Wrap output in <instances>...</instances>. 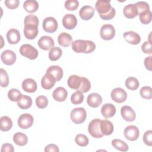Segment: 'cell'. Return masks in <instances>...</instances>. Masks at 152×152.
I'll list each match as a JSON object with an SVG mask.
<instances>
[{
	"mask_svg": "<svg viewBox=\"0 0 152 152\" xmlns=\"http://www.w3.org/2000/svg\"><path fill=\"white\" fill-rule=\"evenodd\" d=\"M95 9L104 20H112L116 14L115 9L111 6L110 1L98 0L95 4Z\"/></svg>",
	"mask_w": 152,
	"mask_h": 152,
	"instance_id": "6da1fadb",
	"label": "cell"
},
{
	"mask_svg": "<svg viewBox=\"0 0 152 152\" xmlns=\"http://www.w3.org/2000/svg\"><path fill=\"white\" fill-rule=\"evenodd\" d=\"M72 50L76 53H90L96 49L95 43L88 40H76L71 44Z\"/></svg>",
	"mask_w": 152,
	"mask_h": 152,
	"instance_id": "7a4b0ae2",
	"label": "cell"
},
{
	"mask_svg": "<svg viewBox=\"0 0 152 152\" xmlns=\"http://www.w3.org/2000/svg\"><path fill=\"white\" fill-rule=\"evenodd\" d=\"M19 51L22 56L31 60L36 59L39 54L37 50L29 44H24L21 45Z\"/></svg>",
	"mask_w": 152,
	"mask_h": 152,
	"instance_id": "3957f363",
	"label": "cell"
},
{
	"mask_svg": "<svg viewBox=\"0 0 152 152\" xmlns=\"http://www.w3.org/2000/svg\"><path fill=\"white\" fill-rule=\"evenodd\" d=\"M87 117L86 110L83 107L74 108L72 110L70 118L72 121L76 124L83 123Z\"/></svg>",
	"mask_w": 152,
	"mask_h": 152,
	"instance_id": "277c9868",
	"label": "cell"
},
{
	"mask_svg": "<svg viewBox=\"0 0 152 152\" xmlns=\"http://www.w3.org/2000/svg\"><path fill=\"white\" fill-rule=\"evenodd\" d=\"M100 121L101 120L98 118L93 119L88 124V131L89 134L94 138H100L104 135L102 133L100 130Z\"/></svg>",
	"mask_w": 152,
	"mask_h": 152,
	"instance_id": "5b68a950",
	"label": "cell"
},
{
	"mask_svg": "<svg viewBox=\"0 0 152 152\" xmlns=\"http://www.w3.org/2000/svg\"><path fill=\"white\" fill-rule=\"evenodd\" d=\"M100 34L102 39L104 40H112L115 36V29L111 24H104L100 28Z\"/></svg>",
	"mask_w": 152,
	"mask_h": 152,
	"instance_id": "8992f818",
	"label": "cell"
},
{
	"mask_svg": "<svg viewBox=\"0 0 152 152\" xmlns=\"http://www.w3.org/2000/svg\"><path fill=\"white\" fill-rule=\"evenodd\" d=\"M34 118L29 113H24L21 115L18 119V125L21 129H26L31 127L33 124Z\"/></svg>",
	"mask_w": 152,
	"mask_h": 152,
	"instance_id": "52a82bcc",
	"label": "cell"
},
{
	"mask_svg": "<svg viewBox=\"0 0 152 152\" xmlns=\"http://www.w3.org/2000/svg\"><path fill=\"white\" fill-rule=\"evenodd\" d=\"M58 22L56 20L52 17H48L43 21V28L48 33H53L58 28Z\"/></svg>",
	"mask_w": 152,
	"mask_h": 152,
	"instance_id": "ba28073f",
	"label": "cell"
},
{
	"mask_svg": "<svg viewBox=\"0 0 152 152\" xmlns=\"http://www.w3.org/2000/svg\"><path fill=\"white\" fill-rule=\"evenodd\" d=\"M110 95L112 99L118 103L124 102L127 98L126 92L120 87H117L112 90Z\"/></svg>",
	"mask_w": 152,
	"mask_h": 152,
	"instance_id": "9c48e42d",
	"label": "cell"
},
{
	"mask_svg": "<svg viewBox=\"0 0 152 152\" xmlns=\"http://www.w3.org/2000/svg\"><path fill=\"white\" fill-rule=\"evenodd\" d=\"M124 136L129 141L137 140L140 135L139 129L135 125H129L124 129Z\"/></svg>",
	"mask_w": 152,
	"mask_h": 152,
	"instance_id": "30bf717a",
	"label": "cell"
},
{
	"mask_svg": "<svg viewBox=\"0 0 152 152\" xmlns=\"http://www.w3.org/2000/svg\"><path fill=\"white\" fill-rule=\"evenodd\" d=\"M23 31L26 38L29 40L34 39L38 34V25L34 24H24Z\"/></svg>",
	"mask_w": 152,
	"mask_h": 152,
	"instance_id": "8fae6325",
	"label": "cell"
},
{
	"mask_svg": "<svg viewBox=\"0 0 152 152\" xmlns=\"http://www.w3.org/2000/svg\"><path fill=\"white\" fill-rule=\"evenodd\" d=\"M16 59V54L11 50H5L1 54V59L2 62L7 65H11L14 64Z\"/></svg>",
	"mask_w": 152,
	"mask_h": 152,
	"instance_id": "7c38bea8",
	"label": "cell"
},
{
	"mask_svg": "<svg viewBox=\"0 0 152 152\" xmlns=\"http://www.w3.org/2000/svg\"><path fill=\"white\" fill-rule=\"evenodd\" d=\"M37 45L41 49L48 50L54 47L55 42L51 37L48 36H43L39 39Z\"/></svg>",
	"mask_w": 152,
	"mask_h": 152,
	"instance_id": "4fadbf2b",
	"label": "cell"
},
{
	"mask_svg": "<svg viewBox=\"0 0 152 152\" xmlns=\"http://www.w3.org/2000/svg\"><path fill=\"white\" fill-rule=\"evenodd\" d=\"M62 24L66 29H74L77 24V19L74 14H67L63 17Z\"/></svg>",
	"mask_w": 152,
	"mask_h": 152,
	"instance_id": "5bb4252c",
	"label": "cell"
},
{
	"mask_svg": "<svg viewBox=\"0 0 152 152\" xmlns=\"http://www.w3.org/2000/svg\"><path fill=\"white\" fill-rule=\"evenodd\" d=\"M121 114L123 119L127 122H132L135 119V111L129 106H124L121 109Z\"/></svg>",
	"mask_w": 152,
	"mask_h": 152,
	"instance_id": "9a60e30c",
	"label": "cell"
},
{
	"mask_svg": "<svg viewBox=\"0 0 152 152\" xmlns=\"http://www.w3.org/2000/svg\"><path fill=\"white\" fill-rule=\"evenodd\" d=\"M125 40L131 45H138L141 41L140 36L136 32L133 31H126L123 34Z\"/></svg>",
	"mask_w": 152,
	"mask_h": 152,
	"instance_id": "2e32d148",
	"label": "cell"
},
{
	"mask_svg": "<svg viewBox=\"0 0 152 152\" xmlns=\"http://www.w3.org/2000/svg\"><path fill=\"white\" fill-rule=\"evenodd\" d=\"M87 103L89 106L96 108L102 104V97L99 94L97 93H91L87 97Z\"/></svg>",
	"mask_w": 152,
	"mask_h": 152,
	"instance_id": "e0dca14e",
	"label": "cell"
},
{
	"mask_svg": "<svg viewBox=\"0 0 152 152\" xmlns=\"http://www.w3.org/2000/svg\"><path fill=\"white\" fill-rule=\"evenodd\" d=\"M94 14V9L90 5L83 6L79 11V15L83 20H88L91 19Z\"/></svg>",
	"mask_w": 152,
	"mask_h": 152,
	"instance_id": "ac0fdd59",
	"label": "cell"
},
{
	"mask_svg": "<svg viewBox=\"0 0 152 152\" xmlns=\"http://www.w3.org/2000/svg\"><path fill=\"white\" fill-rule=\"evenodd\" d=\"M22 88L27 93H34L37 90V86L36 81L32 78H26L22 82Z\"/></svg>",
	"mask_w": 152,
	"mask_h": 152,
	"instance_id": "d6986e66",
	"label": "cell"
},
{
	"mask_svg": "<svg viewBox=\"0 0 152 152\" xmlns=\"http://www.w3.org/2000/svg\"><path fill=\"white\" fill-rule=\"evenodd\" d=\"M7 39L10 44L15 45L20 40V33L18 30L11 28L7 33Z\"/></svg>",
	"mask_w": 152,
	"mask_h": 152,
	"instance_id": "ffe728a7",
	"label": "cell"
},
{
	"mask_svg": "<svg viewBox=\"0 0 152 152\" xmlns=\"http://www.w3.org/2000/svg\"><path fill=\"white\" fill-rule=\"evenodd\" d=\"M116 112L115 106L112 103H106L101 108V113L104 118L113 117Z\"/></svg>",
	"mask_w": 152,
	"mask_h": 152,
	"instance_id": "44dd1931",
	"label": "cell"
},
{
	"mask_svg": "<svg viewBox=\"0 0 152 152\" xmlns=\"http://www.w3.org/2000/svg\"><path fill=\"white\" fill-rule=\"evenodd\" d=\"M46 72L51 75L56 81H60L63 77V70L58 65H52L49 66L46 71Z\"/></svg>",
	"mask_w": 152,
	"mask_h": 152,
	"instance_id": "7402d4cb",
	"label": "cell"
},
{
	"mask_svg": "<svg viewBox=\"0 0 152 152\" xmlns=\"http://www.w3.org/2000/svg\"><path fill=\"white\" fill-rule=\"evenodd\" d=\"M55 79L49 74L46 72L41 80V86L43 88L46 90L51 89L56 83Z\"/></svg>",
	"mask_w": 152,
	"mask_h": 152,
	"instance_id": "603a6c76",
	"label": "cell"
},
{
	"mask_svg": "<svg viewBox=\"0 0 152 152\" xmlns=\"http://www.w3.org/2000/svg\"><path fill=\"white\" fill-rule=\"evenodd\" d=\"M52 96L53 99L58 102H64L67 98L68 91L65 88L59 87L55 89L52 93Z\"/></svg>",
	"mask_w": 152,
	"mask_h": 152,
	"instance_id": "cb8c5ba5",
	"label": "cell"
},
{
	"mask_svg": "<svg viewBox=\"0 0 152 152\" xmlns=\"http://www.w3.org/2000/svg\"><path fill=\"white\" fill-rule=\"evenodd\" d=\"M124 16L128 18H133L138 15V10L135 4H129L124 7L123 10Z\"/></svg>",
	"mask_w": 152,
	"mask_h": 152,
	"instance_id": "d4e9b609",
	"label": "cell"
},
{
	"mask_svg": "<svg viewBox=\"0 0 152 152\" xmlns=\"http://www.w3.org/2000/svg\"><path fill=\"white\" fill-rule=\"evenodd\" d=\"M100 126L101 132L104 135H110L113 133V125L110 121L107 119L101 120Z\"/></svg>",
	"mask_w": 152,
	"mask_h": 152,
	"instance_id": "484cf974",
	"label": "cell"
},
{
	"mask_svg": "<svg viewBox=\"0 0 152 152\" xmlns=\"http://www.w3.org/2000/svg\"><path fill=\"white\" fill-rule=\"evenodd\" d=\"M58 42L60 46L68 47L72 43V38L69 34L66 32H62L58 36Z\"/></svg>",
	"mask_w": 152,
	"mask_h": 152,
	"instance_id": "4316f807",
	"label": "cell"
},
{
	"mask_svg": "<svg viewBox=\"0 0 152 152\" xmlns=\"http://www.w3.org/2000/svg\"><path fill=\"white\" fill-rule=\"evenodd\" d=\"M82 80V77L77 75H72L69 76L67 80L68 86L69 88L78 90L80 87Z\"/></svg>",
	"mask_w": 152,
	"mask_h": 152,
	"instance_id": "83f0119b",
	"label": "cell"
},
{
	"mask_svg": "<svg viewBox=\"0 0 152 152\" xmlns=\"http://www.w3.org/2000/svg\"><path fill=\"white\" fill-rule=\"evenodd\" d=\"M24 9L29 13L35 12L39 8V4L36 0H27L23 4Z\"/></svg>",
	"mask_w": 152,
	"mask_h": 152,
	"instance_id": "f1b7e54d",
	"label": "cell"
},
{
	"mask_svg": "<svg viewBox=\"0 0 152 152\" xmlns=\"http://www.w3.org/2000/svg\"><path fill=\"white\" fill-rule=\"evenodd\" d=\"M17 105L21 109H27L32 105V99L28 96L23 95L21 99L17 102Z\"/></svg>",
	"mask_w": 152,
	"mask_h": 152,
	"instance_id": "f546056e",
	"label": "cell"
},
{
	"mask_svg": "<svg viewBox=\"0 0 152 152\" xmlns=\"http://www.w3.org/2000/svg\"><path fill=\"white\" fill-rule=\"evenodd\" d=\"M12 127L11 119L7 116H1L0 118V129L2 131H8Z\"/></svg>",
	"mask_w": 152,
	"mask_h": 152,
	"instance_id": "4dcf8cb0",
	"label": "cell"
},
{
	"mask_svg": "<svg viewBox=\"0 0 152 152\" xmlns=\"http://www.w3.org/2000/svg\"><path fill=\"white\" fill-rule=\"evenodd\" d=\"M14 142L19 146H24L27 144L28 142L27 136L22 132H16L13 135Z\"/></svg>",
	"mask_w": 152,
	"mask_h": 152,
	"instance_id": "1f68e13d",
	"label": "cell"
},
{
	"mask_svg": "<svg viewBox=\"0 0 152 152\" xmlns=\"http://www.w3.org/2000/svg\"><path fill=\"white\" fill-rule=\"evenodd\" d=\"M112 146L121 151H127L129 147L128 144L124 141L119 139H114L112 141Z\"/></svg>",
	"mask_w": 152,
	"mask_h": 152,
	"instance_id": "d6a6232c",
	"label": "cell"
},
{
	"mask_svg": "<svg viewBox=\"0 0 152 152\" xmlns=\"http://www.w3.org/2000/svg\"><path fill=\"white\" fill-rule=\"evenodd\" d=\"M126 87L131 90H137L140 86L138 80L134 77H129L126 78L125 83Z\"/></svg>",
	"mask_w": 152,
	"mask_h": 152,
	"instance_id": "836d02e7",
	"label": "cell"
},
{
	"mask_svg": "<svg viewBox=\"0 0 152 152\" xmlns=\"http://www.w3.org/2000/svg\"><path fill=\"white\" fill-rule=\"evenodd\" d=\"M62 55V49L59 47H53L49 52V58L52 61L58 60Z\"/></svg>",
	"mask_w": 152,
	"mask_h": 152,
	"instance_id": "e575fe53",
	"label": "cell"
},
{
	"mask_svg": "<svg viewBox=\"0 0 152 152\" xmlns=\"http://www.w3.org/2000/svg\"><path fill=\"white\" fill-rule=\"evenodd\" d=\"M22 96L21 92L16 88H11L8 92V97L12 102H18Z\"/></svg>",
	"mask_w": 152,
	"mask_h": 152,
	"instance_id": "d590c367",
	"label": "cell"
},
{
	"mask_svg": "<svg viewBox=\"0 0 152 152\" xmlns=\"http://www.w3.org/2000/svg\"><path fill=\"white\" fill-rule=\"evenodd\" d=\"M75 141L77 144L81 147H86L88 144V137L83 134H79L76 135L75 138Z\"/></svg>",
	"mask_w": 152,
	"mask_h": 152,
	"instance_id": "8d00e7d4",
	"label": "cell"
},
{
	"mask_svg": "<svg viewBox=\"0 0 152 152\" xmlns=\"http://www.w3.org/2000/svg\"><path fill=\"white\" fill-rule=\"evenodd\" d=\"M138 15L140 20L143 24H148L151 21V12L150 10L141 12Z\"/></svg>",
	"mask_w": 152,
	"mask_h": 152,
	"instance_id": "74e56055",
	"label": "cell"
},
{
	"mask_svg": "<svg viewBox=\"0 0 152 152\" xmlns=\"http://www.w3.org/2000/svg\"><path fill=\"white\" fill-rule=\"evenodd\" d=\"M84 100L83 93L79 91H77L72 93L71 97V103L74 104H78L81 103Z\"/></svg>",
	"mask_w": 152,
	"mask_h": 152,
	"instance_id": "f35d334b",
	"label": "cell"
},
{
	"mask_svg": "<svg viewBox=\"0 0 152 152\" xmlns=\"http://www.w3.org/2000/svg\"><path fill=\"white\" fill-rule=\"evenodd\" d=\"M90 88H91V84L90 81L87 78L82 77L81 83L80 88L77 91H79L82 93H84L88 92L90 90Z\"/></svg>",
	"mask_w": 152,
	"mask_h": 152,
	"instance_id": "ab89813d",
	"label": "cell"
},
{
	"mask_svg": "<svg viewBox=\"0 0 152 152\" xmlns=\"http://www.w3.org/2000/svg\"><path fill=\"white\" fill-rule=\"evenodd\" d=\"M140 96L145 99H151L152 98V89L150 86H144L140 89Z\"/></svg>",
	"mask_w": 152,
	"mask_h": 152,
	"instance_id": "60d3db41",
	"label": "cell"
},
{
	"mask_svg": "<svg viewBox=\"0 0 152 152\" xmlns=\"http://www.w3.org/2000/svg\"><path fill=\"white\" fill-rule=\"evenodd\" d=\"M0 75L1 86L2 87H7L9 84V77L7 71L3 68H1Z\"/></svg>",
	"mask_w": 152,
	"mask_h": 152,
	"instance_id": "b9f144b4",
	"label": "cell"
},
{
	"mask_svg": "<svg viewBox=\"0 0 152 152\" xmlns=\"http://www.w3.org/2000/svg\"><path fill=\"white\" fill-rule=\"evenodd\" d=\"M36 104L39 109H44L48 105V100L45 96H39L36 99Z\"/></svg>",
	"mask_w": 152,
	"mask_h": 152,
	"instance_id": "7bdbcfd3",
	"label": "cell"
},
{
	"mask_svg": "<svg viewBox=\"0 0 152 152\" xmlns=\"http://www.w3.org/2000/svg\"><path fill=\"white\" fill-rule=\"evenodd\" d=\"M135 5L138 10V14L141 12H145V11H150V6H149L148 4L146 2L139 1V2H136L135 4Z\"/></svg>",
	"mask_w": 152,
	"mask_h": 152,
	"instance_id": "ee69618b",
	"label": "cell"
},
{
	"mask_svg": "<svg viewBox=\"0 0 152 152\" xmlns=\"http://www.w3.org/2000/svg\"><path fill=\"white\" fill-rule=\"evenodd\" d=\"M78 6L79 2L77 0H67L65 2V7L69 11H74Z\"/></svg>",
	"mask_w": 152,
	"mask_h": 152,
	"instance_id": "f6af8a7d",
	"label": "cell"
},
{
	"mask_svg": "<svg viewBox=\"0 0 152 152\" xmlns=\"http://www.w3.org/2000/svg\"><path fill=\"white\" fill-rule=\"evenodd\" d=\"M34 24L39 25V19L36 15L30 14L27 15L24 18V24Z\"/></svg>",
	"mask_w": 152,
	"mask_h": 152,
	"instance_id": "bcb514c9",
	"label": "cell"
},
{
	"mask_svg": "<svg viewBox=\"0 0 152 152\" xmlns=\"http://www.w3.org/2000/svg\"><path fill=\"white\" fill-rule=\"evenodd\" d=\"M143 141L145 144L151 146L152 145V131L148 130L145 132L143 135Z\"/></svg>",
	"mask_w": 152,
	"mask_h": 152,
	"instance_id": "7dc6e473",
	"label": "cell"
},
{
	"mask_svg": "<svg viewBox=\"0 0 152 152\" xmlns=\"http://www.w3.org/2000/svg\"><path fill=\"white\" fill-rule=\"evenodd\" d=\"M151 48H152L151 43L147 40V41L144 42L143 43V44L142 45V46H141V50H142V51L144 53L151 55V53H152Z\"/></svg>",
	"mask_w": 152,
	"mask_h": 152,
	"instance_id": "c3c4849f",
	"label": "cell"
},
{
	"mask_svg": "<svg viewBox=\"0 0 152 152\" xmlns=\"http://www.w3.org/2000/svg\"><path fill=\"white\" fill-rule=\"evenodd\" d=\"M20 2L18 0H6L5 1V4L6 7L11 10L17 8L19 5Z\"/></svg>",
	"mask_w": 152,
	"mask_h": 152,
	"instance_id": "681fc988",
	"label": "cell"
},
{
	"mask_svg": "<svg viewBox=\"0 0 152 152\" xmlns=\"http://www.w3.org/2000/svg\"><path fill=\"white\" fill-rule=\"evenodd\" d=\"M44 151L45 152H59V149L56 145L54 144H50L45 147Z\"/></svg>",
	"mask_w": 152,
	"mask_h": 152,
	"instance_id": "f907efd6",
	"label": "cell"
},
{
	"mask_svg": "<svg viewBox=\"0 0 152 152\" xmlns=\"http://www.w3.org/2000/svg\"><path fill=\"white\" fill-rule=\"evenodd\" d=\"M1 152H13L14 151V148L12 144L9 143L4 144L1 149Z\"/></svg>",
	"mask_w": 152,
	"mask_h": 152,
	"instance_id": "816d5d0a",
	"label": "cell"
},
{
	"mask_svg": "<svg viewBox=\"0 0 152 152\" xmlns=\"http://www.w3.org/2000/svg\"><path fill=\"white\" fill-rule=\"evenodd\" d=\"M151 61H152V56H149L145 58L144 59V65L146 69H147L148 71H151Z\"/></svg>",
	"mask_w": 152,
	"mask_h": 152,
	"instance_id": "f5cc1de1",
	"label": "cell"
}]
</instances>
